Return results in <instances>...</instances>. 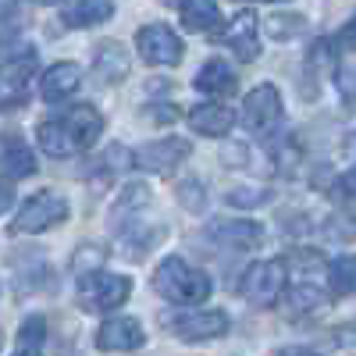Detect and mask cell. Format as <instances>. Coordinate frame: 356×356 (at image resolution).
Here are the masks:
<instances>
[{
  "label": "cell",
  "instance_id": "7402d4cb",
  "mask_svg": "<svg viewBox=\"0 0 356 356\" xmlns=\"http://www.w3.org/2000/svg\"><path fill=\"white\" fill-rule=\"evenodd\" d=\"M0 164H4V171H8L11 178L36 175V154L29 150L18 136H8V139H4V146H0Z\"/></svg>",
  "mask_w": 356,
  "mask_h": 356
},
{
  "label": "cell",
  "instance_id": "4dcf8cb0",
  "mask_svg": "<svg viewBox=\"0 0 356 356\" xmlns=\"http://www.w3.org/2000/svg\"><path fill=\"white\" fill-rule=\"evenodd\" d=\"M175 196H178V203H182L186 211H193V214H200L203 207H207V189H203L200 178H182Z\"/></svg>",
  "mask_w": 356,
  "mask_h": 356
},
{
  "label": "cell",
  "instance_id": "cb8c5ba5",
  "mask_svg": "<svg viewBox=\"0 0 356 356\" xmlns=\"http://www.w3.org/2000/svg\"><path fill=\"white\" fill-rule=\"evenodd\" d=\"M43 346H47V317L43 314H29L22 321L18 335H15V353L36 356V353H43Z\"/></svg>",
  "mask_w": 356,
  "mask_h": 356
},
{
  "label": "cell",
  "instance_id": "4fadbf2b",
  "mask_svg": "<svg viewBox=\"0 0 356 356\" xmlns=\"http://www.w3.org/2000/svg\"><path fill=\"white\" fill-rule=\"evenodd\" d=\"M207 235L225 246V250H257L264 243V228L257 221H246V218H228V221H218L207 228Z\"/></svg>",
  "mask_w": 356,
  "mask_h": 356
},
{
  "label": "cell",
  "instance_id": "d590c367",
  "mask_svg": "<svg viewBox=\"0 0 356 356\" xmlns=\"http://www.w3.org/2000/svg\"><path fill=\"white\" fill-rule=\"evenodd\" d=\"M335 40H339L342 50H356V11H353V18L339 29V36H335Z\"/></svg>",
  "mask_w": 356,
  "mask_h": 356
},
{
  "label": "cell",
  "instance_id": "83f0119b",
  "mask_svg": "<svg viewBox=\"0 0 356 356\" xmlns=\"http://www.w3.org/2000/svg\"><path fill=\"white\" fill-rule=\"evenodd\" d=\"M104 260H107V250L104 246H97V243H82L75 253H72V275L75 278H82V275H89V271H100L104 267Z\"/></svg>",
  "mask_w": 356,
  "mask_h": 356
},
{
  "label": "cell",
  "instance_id": "603a6c76",
  "mask_svg": "<svg viewBox=\"0 0 356 356\" xmlns=\"http://www.w3.org/2000/svg\"><path fill=\"white\" fill-rule=\"evenodd\" d=\"M164 235H168L164 225H157V228H150V225H143V228L129 225V228L122 232V253H125L129 260H143L146 253H150V250L164 239Z\"/></svg>",
  "mask_w": 356,
  "mask_h": 356
},
{
  "label": "cell",
  "instance_id": "9a60e30c",
  "mask_svg": "<svg viewBox=\"0 0 356 356\" xmlns=\"http://www.w3.org/2000/svg\"><path fill=\"white\" fill-rule=\"evenodd\" d=\"M186 122L196 136H207V139H225L235 125V111H228L225 104H196Z\"/></svg>",
  "mask_w": 356,
  "mask_h": 356
},
{
  "label": "cell",
  "instance_id": "9c48e42d",
  "mask_svg": "<svg viewBox=\"0 0 356 356\" xmlns=\"http://www.w3.org/2000/svg\"><path fill=\"white\" fill-rule=\"evenodd\" d=\"M193 154L189 139H178V136H164V139H154L136 150V164L143 171H154V175H175V168L182 164L186 157Z\"/></svg>",
  "mask_w": 356,
  "mask_h": 356
},
{
  "label": "cell",
  "instance_id": "74e56055",
  "mask_svg": "<svg viewBox=\"0 0 356 356\" xmlns=\"http://www.w3.org/2000/svg\"><path fill=\"white\" fill-rule=\"evenodd\" d=\"M15 203V186L8 182V178H0V214H8Z\"/></svg>",
  "mask_w": 356,
  "mask_h": 356
},
{
  "label": "cell",
  "instance_id": "6da1fadb",
  "mask_svg": "<svg viewBox=\"0 0 356 356\" xmlns=\"http://www.w3.org/2000/svg\"><path fill=\"white\" fill-rule=\"evenodd\" d=\"M154 292L161 296V300L168 303H207L214 292V282L207 271H200V267H193L186 257H164L157 264L154 271Z\"/></svg>",
  "mask_w": 356,
  "mask_h": 356
},
{
  "label": "cell",
  "instance_id": "d4e9b609",
  "mask_svg": "<svg viewBox=\"0 0 356 356\" xmlns=\"http://www.w3.org/2000/svg\"><path fill=\"white\" fill-rule=\"evenodd\" d=\"M328 282L339 296H353L356 292V253H346V257H335L328 264Z\"/></svg>",
  "mask_w": 356,
  "mask_h": 356
},
{
  "label": "cell",
  "instance_id": "52a82bcc",
  "mask_svg": "<svg viewBox=\"0 0 356 356\" xmlns=\"http://www.w3.org/2000/svg\"><path fill=\"white\" fill-rule=\"evenodd\" d=\"M168 328L182 342H207L221 339L232 328V321L225 310H178L175 317H168Z\"/></svg>",
  "mask_w": 356,
  "mask_h": 356
},
{
  "label": "cell",
  "instance_id": "8fae6325",
  "mask_svg": "<svg viewBox=\"0 0 356 356\" xmlns=\"http://www.w3.org/2000/svg\"><path fill=\"white\" fill-rule=\"evenodd\" d=\"M129 50L118 43V40H100L93 47V75L100 86H118V82H125L129 79Z\"/></svg>",
  "mask_w": 356,
  "mask_h": 356
},
{
  "label": "cell",
  "instance_id": "1f68e13d",
  "mask_svg": "<svg viewBox=\"0 0 356 356\" xmlns=\"http://www.w3.org/2000/svg\"><path fill=\"white\" fill-rule=\"evenodd\" d=\"M335 89H339V97L349 107H356V68L353 65H339L335 68Z\"/></svg>",
  "mask_w": 356,
  "mask_h": 356
},
{
  "label": "cell",
  "instance_id": "5b68a950",
  "mask_svg": "<svg viewBox=\"0 0 356 356\" xmlns=\"http://www.w3.org/2000/svg\"><path fill=\"white\" fill-rule=\"evenodd\" d=\"M136 54L150 68H175L186 57V43L178 40L175 29H168L164 22H154V25H143L136 33Z\"/></svg>",
  "mask_w": 356,
  "mask_h": 356
},
{
  "label": "cell",
  "instance_id": "d6986e66",
  "mask_svg": "<svg viewBox=\"0 0 356 356\" xmlns=\"http://www.w3.org/2000/svg\"><path fill=\"white\" fill-rule=\"evenodd\" d=\"M33 75H40V61L33 50H22L18 57H11V61L0 68V86H4L8 97H22L29 82H33Z\"/></svg>",
  "mask_w": 356,
  "mask_h": 356
},
{
  "label": "cell",
  "instance_id": "8992f818",
  "mask_svg": "<svg viewBox=\"0 0 356 356\" xmlns=\"http://www.w3.org/2000/svg\"><path fill=\"white\" fill-rule=\"evenodd\" d=\"M243 125L257 136H271L282 125V93L278 86L260 82L257 89H250L243 100Z\"/></svg>",
  "mask_w": 356,
  "mask_h": 356
},
{
  "label": "cell",
  "instance_id": "2e32d148",
  "mask_svg": "<svg viewBox=\"0 0 356 356\" xmlns=\"http://www.w3.org/2000/svg\"><path fill=\"white\" fill-rule=\"evenodd\" d=\"M150 207V189H146L143 182H129L122 193H118V200L111 203V228L114 232H125L129 225H136V214L146 211Z\"/></svg>",
  "mask_w": 356,
  "mask_h": 356
},
{
  "label": "cell",
  "instance_id": "ab89813d",
  "mask_svg": "<svg viewBox=\"0 0 356 356\" xmlns=\"http://www.w3.org/2000/svg\"><path fill=\"white\" fill-rule=\"evenodd\" d=\"M235 4H285V0H235Z\"/></svg>",
  "mask_w": 356,
  "mask_h": 356
},
{
  "label": "cell",
  "instance_id": "484cf974",
  "mask_svg": "<svg viewBox=\"0 0 356 356\" xmlns=\"http://www.w3.org/2000/svg\"><path fill=\"white\" fill-rule=\"evenodd\" d=\"M324 303V292L317 282H296V289L289 292V310L292 314H314Z\"/></svg>",
  "mask_w": 356,
  "mask_h": 356
},
{
  "label": "cell",
  "instance_id": "60d3db41",
  "mask_svg": "<svg viewBox=\"0 0 356 356\" xmlns=\"http://www.w3.org/2000/svg\"><path fill=\"white\" fill-rule=\"evenodd\" d=\"M33 4H40V8H54V4H61V0H33Z\"/></svg>",
  "mask_w": 356,
  "mask_h": 356
},
{
  "label": "cell",
  "instance_id": "b9f144b4",
  "mask_svg": "<svg viewBox=\"0 0 356 356\" xmlns=\"http://www.w3.org/2000/svg\"><path fill=\"white\" fill-rule=\"evenodd\" d=\"M161 4H168V8H182L186 0H161Z\"/></svg>",
  "mask_w": 356,
  "mask_h": 356
},
{
  "label": "cell",
  "instance_id": "5bb4252c",
  "mask_svg": "<svg viewBox=\"0 0 356 356\" xmlns=\"http://www.w3.org/2000/svg\"><path fill=\"white\" fill-rule=\"evenodd\" d=\"M193 86L200 89L203 97L211 100H221V97H232L235 89H239V75H235V68L228 61H221V57H211V61H203Z\"/></svg>",
  "mask_w": 356,
  "mask_h": 356
},
{
  "label": "cell",
  "instance_id": "7a4b0ae2",
  "mask_svg": "<svg viewBox=\"0 0 356 356\" xmlns=\"http://www.w3.org/2000/svg\"><path fill=\"white\" fill-rule=\"evenodd\" d=\"M132 296V278L129 275H111V271H89L79 278V307L86 314H107L122 307Z\"/></svg>",
  "mask_w": 356,
  "mask_h": 356
},
{
  "label": "cell",
  "instance_id": "7c38bea8",
  "mask_svg": "<svg viewBox=\"0 0 356 356\" xmlns=\"http://www.w3.org/2000/svg\"><path fill=\"white\" fill-rule=\"evenodd\" d=\"M79 86H82V68L75 61H57L40 75V97L47 104H61L79 93Z\"/></svg>",
  "mask_w": 356,
  "mask_h": 356
},
{
  "label": "cell",
  "instance_id": "ac0fdd59",
  "mask_svg": "<svg viewBox=\"0 0 356 356\" xmlns=\"http://www.w3.org/2000/svg\"><path fill=\"white\" fill-rule=\"evenodd\" d=\"M36 139H40V150L47 157H72V154H79L75 136H72L65 118H47V122H40Z\"/></svg>",
  "mask_w": 356,
  "mask_h": 356
},
{
  "label": "cell",
  "instance_id": "e0dca14e",
  "mask_svg": "<svg viewBox=\"0 0 356 356\" xmlns=\"http://www.w3.org/2000/svg\"><path fill=\"white\" fill-rule=\"evenodd\" d=\"M65 122L75 136V146L79 150H93L100 132H104V114L93 107V104H75L68 114H65Z\"/></svg>",
  "mask_w": 356,
  "mask_h": 356
},
{
  "label": "cell",
  "instance_id": "8d00e7d4",
  "mask_svg": "<svg viewBox=\"0 0 356 356\" xmlns=\"http://www.w3.org/2000/svg\"><path fill=\"white\" fill-rule=\"evenodd\" d=\"M143 118H146V122H171V118H175V107H164V104L146 107V111H143Z\"/></svg>",
  "mask_w": 356,
  "mask_h": 356
},
{
  "label": "cell",
  "instance_id": "f35d334b",
  "mask_svg": "<svg viewBox=\"0 0 356 356\" xmlns=\"http://www.w3.org/2000/svg\"><path fill=\"white\" fill-rule=\"evenodd\" d=\"M15 11H18V4H15V0H0V22H8Z\"/></svg>",
  "mask_w": 356,
  "mask_h": 356
},
{
  "label": "cell",
  "instance_id": "7bdbcfd3",
  "mask_svg": "<svg viewBox=\"0 0 356 356\" xmlns=\"http://www.w3.org/2000/svg\"><path fill=\"white\" fill-rule=\"evenodd\" d=\"M0 349H4V342H0Z\"/></svg>",
  "mask_w": 356,
  "mask_h": 356
},
{
  "label": "cell",
  "instance_id": "44dd1931",
  "mask_svg": "<svg viewBox=\"0 0 356 356\" xmlns=\"http://www.w3.org/2000/svg\"><path fill=\"white\" fill-rule=\"evenodd\" d=\"M114 18V0H75L72 8H65L61 22L68 29H89V25H104Z\"/></svg>",
  "mask_w": 356,
  "mask_h": 356
},
{
  "label": "cell",
  "instance_id": "d6a6232c",
  "mask_svg": "<svg viewBox=\"0 0 356 356\" xmlns=\"http://www.w3.org/2000/svg\"><path fill=\"white\" fill-rule=\"evenodd\" d=\"M221 164H225V168H246V164H250V146L239 143V139H228V143L221 146Z\"/></svg>",
  "mask_w": 356,
  "mask_h": 356
},
{
  "label": "cell",
  "instance_id": "ffe728a7",
  "mask_svg": "<svg viewBox=\"0 0 356 356\" xmlns=\"http://www.w3.org/2000/svg\"><path fill=\"white\" fill-rule=\"evenodd\" d=\"M178 11H182V25L189 29V33H221L218 0H186Z\"/></svg>",
  "mask_w": 356,
  "mask_h": 356
},
{
  "label": "cell",
  "instance_id": "e575fe53",
  "mask_svg": "<svg viewBox=\"0 0 356 356\" xmlns=\"http://www.w3.org/2000/svg\"><path fill=\"white\" fill-rule=\"evenodd\" d=\"M335 189H339V196L342 200H349V203H356V164L339 178V182H335Z\"/></svg>",
  "mask_w": 356,
  "mask_h": 356
},
{
  "label": "cell",
  "instance_id": "277c9868",
  "mask_svg": "<svg viewBox=\"0 0 356 356\" xmlns=\"http://www.w3.org/2000/svg\"><path fill=\"white\" fill-rule=\"evenodd\" d=\"M68 200L61 196V193H54V189H43V193H36V196H29L25 203H22V211H18V218L11 221V232L15 235H40V232H50V228H57L65 218H68Z\"/></svg>",
  "mask_w": 356,
  "mask_h": 356
},
{
  "label": "cell",
  "instance_id": "ba28073f",
  "mask_svg": "<svg viewBox=\"0 0 356 356\" xmlns=\"http://www.w3.org/2000/svg\"><path fill=\"white\" fill-rule=\"evenodd\" d=\"M97 349L100 353H136L146 346V332H143V324L129 314H118V317H107L97 335H93Z\"/></svg>",
  "mask_w": 356,
  "mask_h": 356
},
{
  "label": "cell",
  "instance_id": "4316f807",
  "mask_svg": "<svg viewBox=\"0 0 356 356\" xmlns=\"http://www.w3.org/2000/svg\"><path fill=\"white\" fill-rule=\"evenodd\" d=\"M335 50H339V40H314L310 50H307V75H324L335 68Z\"/></svg>",
  "mask_w": 356,
  "mask_h": 356
},
{
  "label": "cell",
  "instance_id": "3957f363",
  "mask_svg": "<svg viewBox=\"0 0 356 356\" xmlns=\"http://www.w3.org/2000/svg\"><path fill=\"white\" fill-rule=\"evenodd\" d=\"M285 282H289V271H285V260L271 257V260H257L246 267V275L239 282V292L250 307H275L285 292Z\"/></svg>",
  "mask_w": 356,
  "mask_h": 356
},
{
  "label": "cell",
  "instance_id": "f546056e",
  "mask_svg": "<svg viewBox=\"0 0 356 356\" xmlns=\"http://www.w3.org/2000/svg\"><path fill=\"white\" fill-rule=\"evenodd\" d=\"M307 29V18L303 15H271L267 18V36L271 40H292L296 33Z\"/></svg>",
  "mask_w": 356,
  "mask_h": 356
},
{
  "label": "cell",
  "instance_id": "836d02e7",
  "mask_svg": "<svg viewBox=\"0 0 356 356\" xmlns=\"http://www.w3.org/2000/svg\"><path fill=\"white\" fill-rule=\"evenodd\" d=\"M324 235H332V239H356V218H349V214H332L328 225H324Z\"/></svg>",
  "mask_w": 356,
  "mask_h": 356
},
{
  "label": "cell",
  "instance_id": "30bf717a",
  "mask_svg": "<svg viewBox=\"0 0 356 356\" xmlns=\"http://www.w3.org/2000/svg\"><path fill=\"white\" fill-rule=\"evenodd\" d=\"M221 40L239 61H257V54H260V22H257V15L239 11L221 29Z\"/></svg>",
  "mask_w": 356,
  "mask_h": 356
},
{
  "label": "cell",
  "instance_id": "f1b7e54d",
  "mask_svg": "<svg viewBox=\"0 0 356 356\" xmlns=\"http://www.w3.org/2000/svg\"><path fill=\"white\" fill-rule=\"evenodd\" d=\"M275 193L271 189H264V186H239V189H228L225 193V203L228 207H239V211H253V207H264V203H271Z\"/></svg>",
  "mask_w": 356,
  "mask_h": 356
}]
</instances>
